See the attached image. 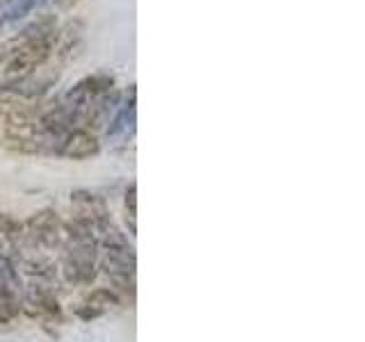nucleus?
I'll use <instances>...</instances> for the list:
<instances>
[{
    "label": "nucleus",
    "mask_w": 365,
    "mask_h": 342,
    "mask_svg": "<svg viewBox=\"0 0 365 342\" xmlns=\"http://www.w3.org/2000/svg\"><path fill=\"white\" fill-rule=\"evenodd\" d=\"M55 41H57V32H55V23L51 21L34 23L28 30H23L21 39L16 37L7 46V48H11V57L5 66L7 78L28 80L53 55Z\"/></svg>",
    "instance_id": "nucleus-1"
},
{
    "label": "nucleus",
    "mask_w": 365,
    "mask_h": 342,
    "mask_svg": "<svg viewBox=\"0 0 365 342\" xmlns=\"http://www.w3.org/2000/svg\"><path fill=\"white\" fill-rule=\"evenodd\" d=\"M66 254H64V276L73 285H89L96 279L98 260V237L87 222L73 217L62 226Z\"/></svg>",
    "instance_id": "nucleus-2"
},
{
    "label": "nucleus",
    "mask_w": 365,
    "mask_h": 342,
    "mask_svg": "<svg viewBox=\"0 0 365 342\" xmlns=\"http://www.w3.org/2000/svg\"><path fill=\"white\" fill-rule=\"evenodd\" d=\"M101 235L103 237L98 239V247H103V258H101L103 274H106L117 290H123V292L133 290L135 267H137L133 244L114 224H108L101 231Z\"/></svg>",
    "instance_id": "nucleus-3"
},
{
    "label": "nucleus",
    "mask_w": 365,
    "mask_h": 342,
    "mask_svg": "<svg viewBox=\"0 0 365 342\" xmlns=\"http://www.w3.org/2000/svg\"><path fill=\"white\" fill-rule=\"evenodd\" d=\"M71 203L76 208V217L78 219L87 222L96 233H101L110 222V210H108V203L103 201V197L98 194L89 192V190H76L71 192Z\"/></svg>",
    "instance_id": "nucleus-4"
},
{
    "label": "nucleus",
    "mask_w": 365,
    "mask_h": 342,
    "mask_svg": "<svg viewBox=\"0 0 365 342\" xmlns=\"http://www.w3.org/2000/svg\"><path fill=\"white\" fill-rule=\"evenodd\" d=\"M62 222L57 217L55 210L43 208L39 212H34L30 219L26 222V233L34 244L39 247H57L62 239Z\"/></svg>",
    "instance_id": "nucleus-5"
},
{
    "label": "nucleus",
    "mask_w": 365,
    "mask_h": 342,
    "mask_svg": "<svg viewBox=\"0 0 365 342\" xmlns=\"http://www.w3.org/2000/svg\"><path fill=\"white\" fill-rule=\"evenodd\" d=\"M98 151H101L98 137L87 128H78L64 135L60 148H57V155H64L71 160H87L91 155H96Z\"/></svg>",
    "instance_id": "nucleus-6"
},
{
    "label": "nucleus",
    "mask_w": 365,
    "mask_h": 342,
    "mask_svg": "<svg viewBox=\"0 0 365 342\" xmlns=\"http://www.w3.org/2000/svg\"><path fill=\"white\" fill-rule=\"evenodd\" d=\"M119 304H121V299H119L117 292L110 290V288H98V290H91L85 296L83 304L78 306L76 315L80 319H85V322H89V319H96L101 315L114 311V308H117Z\"/></svg>",
    "instance_id": "nucleus-7"
},
{
    "label": "nucleus",
    "mask_w": 365,
    "mask_h": 342,
    "mask_svg": "<svg viewBox=\"0 0 365 342\" xmlns=\"http://www.w3.org/2000/svg\"><path fill=\"white\" fill-rule=\"evenodd\" d=\"M135 117H137V103H135V87H130L128 98L114 110L110 125H108V137L117 140V137H125L135 130Z\"/></svg>",
    "instance_id": "nucleus-8"
},
{
    "label": "nucleus",
    "mask_w": 365,
    "mask_h": 342,
    "mask_svg": "<svg viewBox=\"0 0 365 342\" xmlns=\"http://www.w3.org/2000/svg\"><path fill=\"white\" fill-rule=\"evenodd\" d=\"M53 0H3L0 3V32H5L9 26L23 21L34 9L46 7Z\"/></svg>",
    "instance_id": "nucleus-9"
},
{
    "label": "nucleus",
    "mask_w": 365,
    "mask_h": 342,
    "mask_svg": "<svg viewBox=\"0 0 365 342\" xmlns=\"http://www.w3.org/2000/svg\"><path fill=\"white\" fill-rule=\"evenodd\" d=\"M0 290H7V292H16L21 290V274L5 251H0Z\"/></svg>",
    "instance_id": "nucleus-10"
},
{
    "label": "nucleus",
    "mask_w": 365,
    "mask_h": 342,
    "mask_svg": "<svg viewBox=\"0 0 365 342\" xmlns=\"http://www.w3.org/2000/svg\"><path fill=\"white\" fill-rule=\"evenodd\" d=\"M21 311L19 299H16V292H7V290H0V322L7 324L11 322Z\"/></svg>",
    "instance_id": "nucleus-11"
},
{
    "label": "nucleus",
    "mask_w": 365,
    "mask_h": 342,
    "mask_svg": "<svg viewBox=\"0 0 365 342\" xmlns=\"http://www.w3.org/2000/svg\"><path fill=\"white\" fill-rule=\"evenodd\" d=\"M21 231H23V226L16 219H11V217L0 212V233L7 235V237H21L23 235Z\"/></svg>",
    "instance_id": "nucleus-12"
},
{
    "label": "nucleus",
    "mask_w": 365,
    "mask_h": 342,
    "mask_svg": "<svg viewBox=\"0 0 365 342\" xmlns=\"http://www.w3.org/2000/svg\"><path fill=\"white\" fill-rule=\"evenodd\" d=\"M125 208L130 214V231L135 233V214H137V185L130 182L128 190H125Z\"/></svg>",
    "instance_id": "nucleus-13"
}]
</instances>
